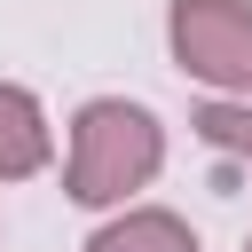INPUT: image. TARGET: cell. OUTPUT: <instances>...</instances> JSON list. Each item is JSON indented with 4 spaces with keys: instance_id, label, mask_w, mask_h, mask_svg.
Returning a JSON list of instances; mask_svg holds the SVG:
<instances>
[{
    "instance_id": "obj_1",
    "label": "cell",
    "mask_w": 252,
    "mask_h": 252,
    "mask_svg": "<svg viewBox=\"0 0 252 252\" xmlns=\"http://www.w3.org/2000/svg\"><path fill=\"white\" fill-rule=\"evenodd\" d=\"M165 165V126L150 102L126 94H94L71 118V150H63V189L87 213H118L134 189H150Z\"/></svg>"
},
{
    "instance_id": "obj_2",
    "label": "cell",
    "mask_w": 252,
    "mask_h": 252,
    "mask_svg": "<svg viewBox=\"0 0 252 252\" xmlns=\"http://www.w3.org/2000/svg\"><path fill=\"white\" fill-rule=\"evenodd\" d=\"M173 63L213 94H252V0H173Z\"/></svg>"
},
{
    "instance_id": "obj_3",
    "label": "cell",
    "mask_w": 252,
    "mask_h": 252,
    "mask_svg": "<svg viewBox=\"0 0 252 252\" xmlns=\"http://www.w3.org/2000/svg\"><path fill=\"white\" fill-rule=\"evenodd\" d=\"M55 158V126H47V102L16 79H0V181H32L47 173Z\"/></svg>"
},
{
    "instance_id": "obj_4",
    "label": "cell",
    "mask_w": 252,
    "mask_h": 252,
    "mask_svg": "<svg viewBox=\"0 0 252 252\" xmlns=\"http://www.w3.org/2000/svg\"><path fill=\"white\" fill-rule=\"evenodd\" d=\"M87 252H197V228L181 213H165V205H118L87 236Z\"/></svg>"
},
{
    "instance_id": "obj_5",
    "label": "cell",
    "mask_w": 252,
    "mask_h": 252,
    "mask_svg": "<svg viewBox=\"0 0 252 252\" xmlns=\"http://www.w3.org/2000/svg\"><path fill=\"white\" fill-rule=\"evenodd\" d=\"M189 126H197L205 150H220V158H236L252 173V94H213V102H197Z\"/></svg>"
},
{
    "instance_id": "obj_6",
    "label": "cell",
    "mask_w": 252,
    "mask_h": 252,
    "mask_svg": "<svg viewBox=\"0 0 252 252\" xmlns=\"http://www.w3.org/2000/svg\"><path fill=\"white\" fill-rule=\"evenodd\" d=\"M244 252H252V244H244Z\"/></svg>"
}]
</instances>
